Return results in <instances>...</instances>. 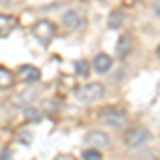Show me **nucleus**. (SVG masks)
<instances>
[{
  "mask_svg": "<svg viewBox=\"0 0 160 160\" xmlns=\"http://www.w3.org/2000/svg\"><path fill=\"white\" fill-rule=\"evenodd\" d=\"M149 141V130L148 128H143V126H132V128H128L126 132H124V143L128 145V148H141V145H145Z\"/></svg>",
  "mask_w": 160,
  "mask_h": 160,
  "instance_id": "f257e3e1",
  "label": "nucleus"
},
{
  "mask_svg": "<svg viewBox=\"0 0 160 160\" xmlns=\"http://www.w3.org/2000/svg\"><path fill=\"white\" fill-rule=\"evenodd\" d=\"M100 120L107 124V126L115 128V130L124 128V126H126V122H128L126 113H124L122 109H115V107H109V109H105L102 113H100Z\"/></svg>",
  "mask_w": 160,
  "mask_h": 160,
  "instance_id": "f03ea898",
  "label": "nucleus"
},
{
  "mask_svg": "<svg viewBox=\"0 0 160 160\" xmlns=\"http://www.w3.org/2000/svg\"><path fill=\"white\" fill-rule=\"evenodd\" d=\"M102 94H105L102 83H86L77 90V98L81 102H96L98 98H102Z\"/></svg>",
  "mask_w": 160,
  "mask_h": 160,
  "instance_id": "7ed1b4c3",
  "label": "nucleus"
},
{
  "mask_svg": "<svg viewBox=\"0 0 160 160\" xmlns=\"http://www.w3.org/2000/svg\"><path fill=\"white\" fill-rule=\"evenodd\" d=\"M32 34L38 38V41H43V43H49L51 38L56 37V26L47 22V19H41L37 24L32 26Z\"/></svg>",
  "mask_w": 160,
  "mask_h": 160,
  "instance_id": "20e7f679",
  "label": "nucleus"
},
{
  "mask_svg": "<svg viewBox=\"0 0 160 160\" xmlns=\"http://www.w3.org/2000/svg\"><path fill=\"white\" fill-rule=\"evenodd\" d=\"M62 22L66 28H71V30H77V28H81L83 26V15L79 11H66L62 15Z\"/></svg>",
  "mask_w": 160,
  "mask_h": 160,
  "instance_id": "39448f33",
  "label": "nucleus"
},
{
  "mask_svg": "<svg viewBox=\"0 0 160 160\" xmlns=\"http://www.w3.org/2000/svg\"><path fill=\"white\" fill-rule=\"evenodd\" d=\"M115 51H118L120 58H126L132 51V37L130 34H120L118 43H115Z\"/></svg>",
  "mask_w": 160,
  "mask_h": 160,
  "instance_id": "423d86ee",
  "label": "nucleus"
},
{
  "mask_svg": "<svg viewBox=\"0 0 160 160\" xmlns=\"http://www.w3.org/2000/svg\"><path fill=\"white\" fill-rule=\"evenodd\" d=\"M86 143L90 145V148H105L107 143H109V139H107V135L105 132H96V130H92V132H88L86 137Z\"/></svg>",
  "mask_w": 160,
  "mask_h": 160,
  "instance_id": "0eeeda50",
  "label": "nucleus"
},
{
  "mask_svg": "<svg viewBox=\"0 0 160 160\" xmlns=\"http://www.w3.org/2000/svg\"><path fill=\"white\" fill-rule=\"evenodd\" d=\"M17 75H19V79L26 81V83H34V81H38V77H41L37 66H22L17 71Z\"/></svg>",
  "mask_w": 160,
  "mask_h": 160,
  "instance_id": "6e6552de",
  "label": "nucleus"
},
{
  "mask_svg": "<svg viewBox=\"0 0 160 160\" xmlns=\"http://www.w3.org/2000/svg\"><path fill=\"white\" fill-rule=\"evenodd\" d=\"M111 64H113V60H111V56H107V53H98L94 58V62H92V66H94L96 73H107L111 68Z\"/></svg>",
  "mask_w": 160,
  "mask_h": 160,
  "instance_id": "1a4fd4ad",
  "label": "nucleus"
},
{
  "mask_svg": "<svg viewBox=\"0 0 160 160\" xmlns=\"http://www.w3.org/2000/svg\"><path fill=\"white\" fill-rule=\"evenodd\" d=\"M15 26H17V19L15 17H11V15H0V37L11 34Z\"/></svg>",
  "mask_w": 160,
  "mask_h": 160,
  "instance_id": "9d476101",
  "label": "nucleus"
},
{
  "mask_svg": "<svg viewBox=\"0 0 160 160\" xmlns=\"http://www.w3.org/2000/svg\"><path fill=\"white\" fill-rule=\"evenodd\" d=\"M11 86H13V73L9 68H2V66H0V90L11 88Z\"/></svg>",
  "mask_w": 160,
  "mask_h": 160,
  "instance_id": "9b49d317",
  "label": "nucleus"
},
{
  "mask_svg": "<svg viewBox=\"0 0 160 160\" xmlns=\"http://www.w3.org/2000/svg\"><path fill=\"white\" fill-rule=\"evenodd\" d=\"M81 156H83V160H102V154H100V149H96V148H88Z\"/></svg>",
  "mask_w": 160,
  "mask_h": 160,
  "instance_id": "f8f14e48",
  "label": "nucleus"
},
{
  "mask_svg": "<svg viewBox=\"0 0 160 160\" xmlns=\"http://www.w3.org/2000/svg\"><path fill=\"white\" fill-rule=\"evenodd\" d=\"M122 13L120 11H113L109 15V28H120V26H122Z\"/></svg>",
  "mask_w": 160,
  "mask_h": 160,
  "instance_id": "ddd939ff",
  "label": "nucleus"
},
{
  "mask_svg": "<svg viewBox=\"0 0 160 160\" xmlns=\"http://www.w3.org/2000/svg\"><path fill=\"white\" fill-rule=\"evenodd\" d=\"M77 75H81V77H86L88 75V62H77Z\"/></svg>",
  "mask_w": 160,
  "mask_h": 160,
  "instance_id": "4468645a",
  "label": "nucleus"
},
{
  "mask_svg": "<svg viewBox=\"0 0 160 160\" xmlns=\"http://www.w3.org/2000/svg\"><path fill=\"white\" fill-rule=\"evenodd\" d=\"M56 160H75V158L71 156V154H60V156H58Z\"/></svg>",
  "mask_w": 160,
  "mask_h": 160,
  "instance_id": "2eb2a0df",
  "label": "nucleus"
},
{
  "mask_svg": "<svg viewBox=\"0 0 160 160\" xmlns=\"http://www.w3.org/2000/svg\"><path fill=\"white\" fill-rule=\"evenodd\" d=\"M154 11H156V15L160 17V0H156V4H154Z\"/></svg>",
  "mask_w": 160,
  "mask_h": 160,
  "instance_id": "dca6fc26",
  "label": "nucleus"
},
{
  "mask_svg": "<svg viewBox=\"0 0 160 160\" xmlns=\"http://www.w3.org/2000/svg\"><path fill=\"white\" fill-rule=\"evenodd\" d=\"M156 51H158V58H160V45H158V49H156Z\"/></svg>",
  "mask_w": 160,
  "mask_h": 160,
  "instance_id": "f3484780",
  "label": "nucleus"
},
{
  "mask_svg": "<svg viewBox=\"0 0 160 160\" xmlns=\"http://www.w3.org/2000/svg\"><path fill=\"white\" fill-rule=\"evenodd\" d=\"M137 2H141V0H137Z\"/></svg>",
  "mask_w": 160,
  "mask_h": 160,
  "instance_id": "a211bd4d",
  "label": "nucleus"
}]
</instances>
